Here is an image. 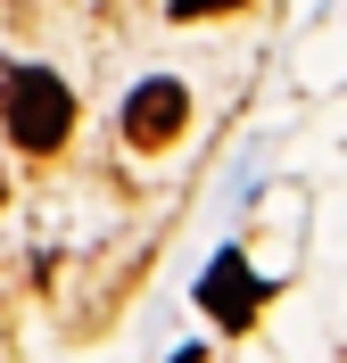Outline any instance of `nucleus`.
I'll use <instances>...</instances> for the list:
<instances>
[{
    "label": "nucleus",
    "mask_w": 347,
    "mask_h": 363,
    "mask_svg": "<svg viewBox=\"0 0 347 363\" xmlns=\"http://www.w3.org/2000/svg\"><path fill=\"white\" fill-rule=\"evenodd\" d=\"M0 124H9V140H17L25 157H50V149H67V133H75V91L50 67H17L0 83Z\"/></svg>",
    "instance_id": "f257e3e1"
},
{
    "label": "nucleus",
    "mask_w": 347,
    "mask_h": 363,
    "mask_svg": "<svg viewBox=\"0 0 347 363\" xmlns=\"http://www.w3.org/2000/svg\"><path fill=\"white\" fill-rule=\"evenodd\" d=\"M182 124H190V91L174 83V74H149V83L124 99V140H133V149H165Z\"/></svg>",
    "instance_id": "f03ea898"
},
{
    "label": "nucleus",
    "mask_w": 347,
    "mask_h": 363,
    "mask_svg": "<svg viewBox=\"0 0 347 363\" xmlns=\"http://www.w3.org/2000/svg\"><path fill=\"white\" fill-rule=\"evenodd\" d=\"M199 306H207L224 330H248V322H256L265 289H256V272H248V256H240V248H224V256L207 264V281H199Z\"/></svg>",
    "instance_id": "7ed1b4c3"
},
{
    "label": "nucleus",
    "mask_w": 347,
    "mask_h": 363,
    "mask_svg": "<svg viewBox=\"0 0 347 363\" xmlns=\"http://www.w3.org/2000/svg\"><path fill=\"white\" fill-rule=\"evenodd\" d=\"M231 9H248V0H165V17H174V25H199V17H231Z\"/></svg>",
    "instance_id": "20e7f679"
}]
</instances>
